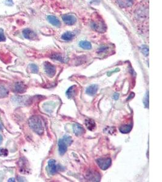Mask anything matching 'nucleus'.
<instances>
[{
    "mask_svg": "<svg viewBox=\"0 0 162 182\" xmlns=\"http://www.w3.org/2000/svg\"><path fill=\"white\" fill-rule=\"evenodd\" d=\"M30 128L37 134L42 135L44 132V125L42 119L38 116H33L29 120Z\"/></svg>",
    "mask_w": 162,
    "mask_h": 182,
    "instance_id": "obj_1",
    "label": "nucleus"
},
{
    "mask_svg": "<svg viewBox=\"0 0 162 182\" xmlns=\"http://www.w3.org/2000/svg\"><path fill=\"white\" fill-rule=\"evenodd\" d=\"M72 143V139L71 137L67 136H64L62 139H61L58 143L59 154L61 156L64 155L67 151V147L71 145Z\"/></svg>",
    "mask_w": 162,
    "mask_h": 182,
    "instance_id": "obj_2",
    "label": "nucleus"
},
{
    "mask_svg": "<svg viewBox=\"0 0 162 182\" xmlns=\"http://www.w3.org/2000/svg\"><path fill=\"white\" fill-rule=\"evenodd\" d=\"M97 165L102 170L108 169L112 163V160L110 158H101L96 160Z\"/></svg>",
    "mask_w": 162,
    "mask_h": 182,
    "instance_id": "obj_3",
    "label": "nucleus"
},
{
    "mask_svg": "<svg viewBox=\"0 0 162 182\" xmlns=\"http://www.w3.org/2000/svg\"><path fill=\"white\" fill-rule=\"evenodd\" d=\"M44 69L46 75L52 78L56 74V67L53 64H50L49 62H46L44 64Z\"/></svg>",
    "mask_w": 162,
    "mask_h": 182,
    "instance_id": "obj_4",
    "label": "nucleus"
},
{
    "mask_svg": "<svg viewBox=\"0 0 162 182\" xmlns=\"http://www.w3.org/2000/svg\"><path fill=\"white\" fill-rule=\"evenodd\" d=\"M48 168H49L50 174H56L61 170V167L59 165H57L55 160H50L48 162Z\"/></svg>",
    "mask_w": 162,
    "mask_h": 182,
    "instance_id": "obj_5",
    "label": "nucleus"
},
{
    "mask_svg": "<svg viewBox=\"0 0 162 182\" xmlns=\"http://www.w3.org/2000/svg\"><path fill=\"white\" fill-rule=\"evenodd\" d=\"M23 36L25 38L28 39H35L36 38V34L33 30L26 29L22 31Z\"/></svg>",
    "mask_w": 162,
    "mask_h": 182,
    "instance_id": "obj_6",
    "label": "nucleus"
},
{
    "mask_svg": "<svg viewBox=\"0 0 162 182\" xmlns=\"http://www.w3.org/2000/svg\"><path fill=\"white\" fill-rule=\"evenodd\" d=\"M63 20L67 25H73L76 22L77 19L72 15H65L63 16Z\"/></svg>",
    "mask_w": 162,
    "mask_h": 182,
    "instance_id": "obj_7",
    "label": "nucleus"
},
{
    "mask_svg": "<svg viewBox=\"0 0 162 182\" xmlns=\"http://www.w3.org/2000/svg\"><path fill=\"white\" fill-rule=\"evenodd\" d=\"M72 129H73L74 133L77 136H80L83 135L85 132L84 128L81 125H80L79 124H77V123H75L73 125Z\"/></svg>",
    "mask_w": 162,
    "mask_h": 182,
    "instance_id": "obj_8",
    "label": "nucleus"
},
{
    "mask_svg": "<svg viewBox=\"0 0 162 182\" xmlns=\"http://www.w3.org/2000/svg\"><path fill=\"white\" fill-rule=\"evenodd\" d=\"M26 89V86L22 82H18L15 84L14 91L17 93H24Z\"/></svg>",
    "mask_w": 162,
    "mask_h": 182,
    "instance_id": "obj_9",
    "label": "nucleus"
},
{
    "mask_svg": "<svg viewBox=\"0 0 162 182\" xmlns=\"http://www.w3.org/2000/svg\"><path fill=\"white\" fill-rule=\"evenodd\" d=\"M92 26L95 30L98 32H103L105 30V24L102 21L100 20H97V21H93Z\"/></svg>",
    "mask_w": 162,
    "mask_h": 182,
    "instance_id": "obj_10",
    "label": "nucleus"
},
{
    "mask_svg": "<svg viewBox=\"0 0 162 182\" xmlns=\"http://www.w3.org/2000/svg\"><path fill=\"white\" fill-rule=\"evenodd\" d=\"M97 91H98V86L97 84H92L87 88L86 92L88 95L90 96H94L97 94Z\"/></svg>",
    "mask_w": 162,
    "mask_h": 182,
    "instance_id": "obj_11",
    "label": "nucleus"
},
{
    "mask_svg": "<svg viewBox=\"0 0 162 182\" xmlns=\"http://www.w3.org/2000/svg\"><path fill=\"white\" fill-rule=\"evenodd\" d=\"M117 1L121 7H128L134 4V0H117Z\"/></svg>",
    "mask_w": 162,
    "mask_h": 182,
    "instance_id": "obj_12",
    "label": "nucleus"
},
{
    "mask_svg": "<svg viewBox=\"0 0 162 182\" xmlns=\"http://www.w3.org/2000/svg\"><path fill=\"white\" fill-rule=\"evenodd\" d=\"M85 125L87 127V128L89 130L91 131H94L95 129V127H96V125H95V122L94 120H90V119L86 120L85 121Z\"/></svg>",
    "mask_w": 162,
    "mask_h": 182,
    "instance_id": "obj_13",
    "label": "nucleus"
},
{
    "mask_svg": "<svg viewBox=\"0 0 162 182\" xmlns=\"http://www.w3.org/2000/svg\"><path fill=\"white\" fill-rule=\"evenodd\" d=\"M47 19H48V21H49V22L54 26L58 27L61 24L59 19H58V18L54 16H49Z\"/></svg>",
    "mask_w": 162,
    "mask_h": 182,
    "instance_id": "obj_14",
    "label": "nucleus"
},
{
    "mask_svg": "<svg viewBox=\"0 0 162 182\" xmlns=\"http://www.w3.org/2000/svg\"><path fill=\"white\" fill-rule=\"evenodd\" d=\"M75 93H76V86H72L67 90L66 94L69 98H71L75 96Z\"/></svg>",
    "mask_w": 162,
    "mask_h": 182,
    "instance_id": "obj_15",
    "label": "nucleus"
},
{
    "mask_svg": "<svg viewBox=\"0 0 162 182\" xmlns=\"http://www.w3.org/2000/svg\"><path fill=\"white\" fill-rule=\"evenodd\" d=\"M133 129V126L131 125H123L122 126L119 130L123 134H127L128 132H129Z\"/></svg>",
    "mask_w": 162,
    "mask_h": 182,
    "instance_id": "obj_16",
    "label": "nucleus"
},
{
    "mask_svg": "<svg viewBox=\"0 0 162 182\" xmlns=\"http://www.w3.org/2000/svg\"><path fill=\"white\" fill-rule=\"evenodd\" d=\"M74 36H75V35L74 33L71 32H66L64 34H63L61 38L65 41H70L73 39Z\"/></svg>",
    "mask_w": 162,
    "mask_h": 182,
    "instance_id": "obj_17",
    "label": "nucleus"
},
{
    "mask_svg": "<svg viewBox=\"0 0 162 182\" xmlns=\"http://www.w3.org/2000/svg\"><path fill=\"white\" fill-rule=\"evenodd\" d=\"M79 45L81 48H83L84 49H86V50H89L92 48L91 44L88 41H82L79 43Z\"/></svg>",
    "mask_w": 162,
    "mask_h": 182,
    "instance_id": "obj_18",
    "label": "nucleus"
},
{
    "mask_svg": "<svg viewBox=\"0 0 162 182\" xmlns=\"http://www.w3.org/2000/svg\"><path fill=\"white\" fill-rule=\"evenodd\" d=\"M7 89L2 85H0V98H4L8 95Z\"/></svg>",
    "mask_w": 162,
    "mask_h": 182,
    "instance_id": "obj_19",
    "label": "nucleus"
},
{
    "mask_svg": "<svg viewBox=\"0 0 162 182\" xmlns=\"http://www.w3.org/2000/svg\"><path fill=\"white\" fill-rule=\"evenodd\" d=\"M29 68L30 69V71L33 74L38 73V67L35 64H30L29 65Z\"/></svg>",
    "mask_w": 162,
    "mask_h": 182,
    "instance_id": "obj_20",
    "label": "nucleus"
},
{
    "mask_svg": "<svg viewBox=\"0 0 162 182\" xmlns=\"http://www.w3.org/2000/svg\"><path fill=\"white\" fill-rule=\"evenodd\" d=\"M143 103L146 108L149 107V92H147V93L145 95V97L143 100Z\"/></svg>",
    "mask_w": 162,
    "mask_h": 182,
    "instance_id": "obj_21",
    "label": "nucleus"
},
{
    "mask_svg": "<svg viewBox=\"0 0 162 182\" xmlns=\"http://www.w3.org/2000/svg\"><path fill=\"white\" fill-rule=\"evenodd\" d=\"M9 152L7 149H4V148H1L0 149V156L1 157H6L8 156Z\"/></svg>",
    "mask_w": 162,
    "mask_h": 182,
    "instance_id": "obj_22",
    "label": "nucleus"
},
{
    "mask_svg": "<svg viewBox=\"0 0 162 182\" xmlns=\"http://www.w3.org/2000/svg\"><path fill=\"white\" fill-rule=\"evenodd\" d=\"M141 50L145 55L148 56L149 55V49L147 46H142L141 48Z\"/></svg>",
    "mask_w": 162,
    "mask_h": 182,
    "instance_id": "obj_23",
    "label": "nucleus"
},
{
    "mask_svg": "<svg viewBox=\"0 0 162 182\" xmlns=\"http://www.w3.org/2000/svg\"><path fill=\"white\" fill-rule=\"evenodd\" d=\"M52 59L57 60H58V61H60L63 62V58L61 57V55H58V54H53V55L52 56Z\"/></svg>",
    "mask_w": 162,
    "mask_h": 182,
    "instance_id": "obj_24",
    "label": "nucleus"
},
{
    "mask_svg": "<svg viewBox=\"0 0 162 182\" xmlns=\"http://www.w3.org/2000/svg\"><path fill=\"white\" fill-rule=\"evenodd\" d=\"M5 41V36L4 34V31L2 29H0V42Z\"/></svg>",
    "mask_w": 162,
    "mask_h": 182,
    "instance_id": "obj_25",
    "label": "nucleus"
},
{
    "mask_svg": "<svg viewBox=\"0 0 162 182\" xmlns=\"http://www.w3.org/2000/svg\"><path fill=\"white\" fill-rule=\"evenodd\" d=\"M119 94H118V93H115V94H114V95H113V98H114V100H117L119 99Z\"/></svg>",
    "mask_w": 162,
    "mask_h": 182,
    "instance_id": "obj_26",
    "label": "nucleus"
},
{
    "mask_svg": "<svg viewBox=\"0 0 162 182\" xmlns=\"http://www.w3.org/2000/svg\"><path fill=\"white\" fill-rule=\"evenodd\" d=\"M134 94H133V93H132L131 95H130V96L129 97V98H127V100H129L130 99H131V98H133V97H134Z\"/></svg>",
    "mask_w": 162,
    "mask_h": 182,
    "instance_id": "obj_27",
    "label": "nucleus"
},
{
    "mask_svg": "<svg viewBox=\"0 0 162 182\" xmlns=\"http://www.w3.org/2000/svg\"><path fill=\"white\" fill-rule=\"evenodd\" d=\"M8 182H15V179L14 178H10L8 180Z\"/></svg>",
    "mask_w": 162,
    "mask_h": 182,
    "instance_id": "obj_28",
    "label": "nucleus"
},
{
    "mask_svg": "<svg viewBox=\"0 0 162 182\" xmlns=\"http://www.w3.org/2000/svg\"><path fill=\"white\" fill-rule=\"evenodd\" d=\"M2 141V136L0 135V144L1 143Z\"/></svg>",
    "mask_w": 162,
    "mask_h": 182,
    "instance_id": "obj_29",
    "label": "nucleus"
},
{
    "mask_svg": "<svg viewBox=\"0 0 162 182\" xmlns=\"http://www.w3.org/2000/svg\"><path fill=\"white\" fill-rule=\"evenodd\" d=\"M2 125H1V124L0 123V129H2Z\"/></svg>",
    "mask_w": 162,
    "mask_h": 182,
    "instance_id": "obj_30",
    "label": "nucleus"
}]
</instances>
